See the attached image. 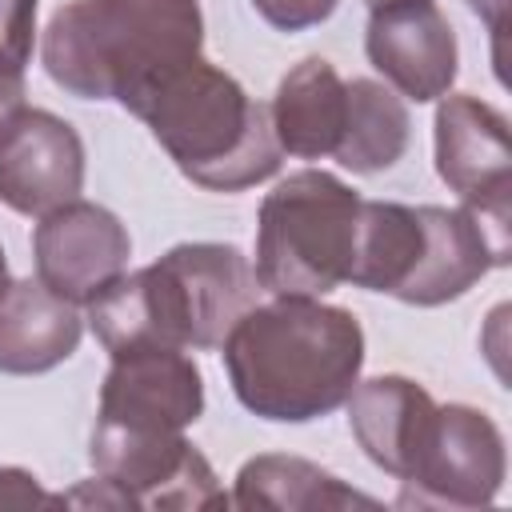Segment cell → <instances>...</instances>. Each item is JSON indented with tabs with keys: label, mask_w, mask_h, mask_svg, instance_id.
<instances>
[{
	"label": "cell",
	"mask_w": 512,
	"mask_h": 512,
	"mask_svg": "<svg viewBox=\"0 0 512 512\" xmlns=\"http://www.w3.org/2000/svg\"><path fill=\"white\" fill-rule=\"evenodd\" d=\"M220 348L236 400L276 424H308L336 412L364 368L360 320L320 296L252 304Z\"/></svg>",
	"instance_id": "obj_1"
},
{
	"label": "cell",
	"mask_w": 512,
	"mask_h": 512,
	"mask_svg": "<svg viewBox=\"0 0 512 512\" xmlns=\"http://www.w3.org/2000/svg\"><path fill=\"white\" fill-rule=\"evenodd\" d=\"M204 48L200 0H68L52 12L40 60L80 100H116L132 116Z\"/></svg>",
	"instance_id": "obj_2"
},
{
	"label": "cell",
	"mask_w": 512,
	"mask_h": 512,
	"mask_svg": "<svg viewBox=\"0 0 512 512\" xmlns=\"http://www.w3.org/2000/svg\"><path fill=\"white\" fill-rule=\"evenodd\" d=\"M256 272L232 244H176L156 264L116 276L88 308L96 340L112 352L132 344L220 348L232 324L256 304Z\"/></svg>",
	"instance_id": "obj_3"
},
{
	"label": "cell",
	"mask_w": 512,
	"mask_h": 512,
	"mask_svg": "<svg viewBox=\"0 0 512 512\" xmlns=\"http://www.w3.org/2000/svg\"><path fill=\"white\" fill-rule=\"evenodd\" d=\"M168 160L208 192H244L280 172V144L268 104L252 100L244 84L196 56L172 72L140 116Z\"/></svg>",
	"instance_id": "obj_4"
},
{
	"label": "cell",
	"mask_w": 512,
	"mask_h": 512,
	"mask_svg": "<svg viewBox=\"0 0 512 512\" xmlns=\"http://www.w3.org/2000/svg\"><path fill=\"white\" fill-rule=\"evenodd\" d=\"M364 196L324 168L284 176L256 216V284L272 296H324L348 284Z\"/></svg>",
	"instance_id": "obj_5"
},
{
	"label": "cell",
	"mask_w": 512,
	"mask_h": 512,
	"mask_svg": "<svg viewBox=\"0 0 512 512\" xmlns=\"http://www.w3.org/2000/svg\"><path fill=\"white\" fill-rule=\"evenodd\" d=\"M508 476L504 432L472 404H436L412 472L400 480V508H484Z\"/></svg>",
	"instance_id": "obj_6"
},
{
	"label": "cell",
	"mask_w": 512,
	"mask_h": 512,
	"mask_svg": "<svg viewBox=\"0 0 512 512\" xmlns=\"http://www.w3.org/2000/svg\"><path fill=\"white\" fill-rule=\"evenodd\" d=\"M92 472L112 484L124 508H224L208 456L184 432H112L92 424Z\"/></svg>",
	"instance_id": "obj_7"
},
{
	"label": "cell",
	"mask_w": 512,
	"mask_h": 512,
	"mask_svg": "<svg viewBox=\"0 0 512 512\" xmlns=\"http://www.w3.org/2000/svg\"><path fill=\"white\" fill-rule=\"evenodd\" d=\"M436 172L500 240H512L508 116L480 96L452 92L436 108Z\"/></svg>",
	"instance_id": "obj_8"
},
{
	"label": "cell",
	"mask_w": 512,
	"mask_h": 512,
	"mask_svg": "<svg viewBox=\"0 0 512 512\" xmlns=\"http://www.w3.org/2000/svg\"><path fill=\"white\" fill-rule=\"evenodd\" d=\"M204 412V376L184 348L132 344L112 352L100 384L96 428L112 432H184Z\"/></svg>",
	"instance_id": "obj_9"
},
{
	"label": "cell",
	"mask_w": 512,
	"mask_h": 512,
	"mask_svg": "<svg viewBox=\"0 0 512 512\" xmlns=\"http://www.w3.org/2000/svg\"><path fill=\"white\" fill-rule=\"evenodd\" d=\"M36 280L72 304H92L132 256V236L116 212L92 200H68L40 216L32 232Z\"/></svg>",
	"instance_id": "obj_10"
},
{
	"label": "cell",
	"mask_w": 512,
	"mask_h": 512,
	"mask_svg": "<svg viewBox=\"0 0 512 512\" xmlns=\"http://www.w3.org/2000/svg\"><path fill=\"white\" fill-rule=\"evenodd\" d=\"M364 52H368V64L384 76V84L416 104L448 96L460 68L456 32L436 0L372 4Z\"/></svg>",
	"instance_id": "obj_11"
},
{
	"label": "cell",
	"mask_w": 512,
	"mask_h": 512,
	"mask_svg": "<svg viewBox=\"0 0 512 512\" xmlns=\"http://www.w3.org/2000/svg\"><path fill=\"white\" fill-rule=\"evenodd\" d=\"M84 192V140L48 112L20 108L0 128V204L20 216H44Z\"/></svg>",
	"instance_id": "obj_12"
},
{
	"label": "cell",
	"mask_w": 512,
	"mask_h": 512,
	"mask_svg": "<svg viewBox=\"0 0 512 512\" xmlns=\"http://www.w3.org/2000/svg\"><path fill=\"white\" fill-rule=\"evenodd\" d=\"M348 424L364 456L388 476L404 480L416 464V452L436 416V400L424 384L408 376H372L356 380L348 392Z\"/></svg>",
	"instance_id": "obj_13"
},
{
	"label": "cell",
	"mask_w": 512,
	"mask_h": 512,
	"mask_svg": "<svg viewBox=\"0 0 512 512\" xmlns=\"http://www.w3.org/2000/svg\"><path fill=\"white\" fill-rule=\"evenodd\" d=\"M84 336L72 300L56 296L44 280H8L0 292V372L40 376L64 364Z\"/></svg>",
	"instance_id": "obj_14"
},
{
	"label": "cell",
	"mask_w": 512,
	"mask_h": 512,
	"mask_svg": "<svg viewBox=\"0 0 512 512\" xmlns=\"http://www.w3.org/2000/svg\"><path fill=\"white\" fill-rule=\"evenodd\" d=\"M280 152L300 160H324L336 152L348 120V80L324 60L308 56L284 72L268 104Z\"/></svg>",
	"instance_id": "obj_15"
},
{
	"label": "cell",
	"mask_w": 512,
	"mask_h": 512,
	"mask_svg": "<svg viewBox=\"0 0 512 512\" xmlns=\"http://www.w3.org/2000/svg\"><path fill=\"white\" fill-rule=\"evenodd\" d=\"M236 508H280V512H324V508H380L376 496L356 492L340 476L324 472L312 460L264 452L240 464L236 472Z\"/></svg>",
	"instance_id": "obj_16"
},
{
	"label": "cell",
	"mask_w": 512,
	"mask_h": 512,
	"mask_svg": "<svg viewBox=\"0 0 512 512\" xmlns=\"http://www.w3.org/2000/svg\"><path fill=\"white\" fill-rule=\"evenodd\" d=\"M408 136H412V120L400 92L368 76L348 80V120L332 152L340 168L356 176H376L408 152Z\"/></svg>",
	"instance_id": "obj_17"
},
{
	"label": "cell",
	"mask_w": 512,
	"mask_h": 512,
	"mask_svg": "<svg viewBox=\"0 0 512 512\" xmlns=\"http://www.w3.org/2000/svg\"><path fill=\"white\" fill-rule=\"evenodd\" d=\"M252 8L280 32H304L324 24L340 8V0H252Z\"/></svg>",
	"instance_id": "obj_18"
},
{
	"label": "cell",
	"mask_w": 512,
	"mask_h": 512,
	"mask_svg": "<svg viewBox=\"0 0 512 512\" xmlns=\"http://www.w3.org/2000/svg\"><path fill=\"white\" fill-rule=\"evenodd\" d=\"M36 4L40 0H0V48L16 60H32L36 40Z\"/></svg>",
	"instance_id": "obj_19"
},
{
	"label": "cell",
	"mask_w": 512,
	"mask_h": 512,
	"mask_svg": "<svg viewBox=\"0 0 512 512\" xmlns=\"http://www.w3.org/2000/svg\"><path fill=\"white\" fill-rule=\"evenodd\" d=\"M32 504H60V496L44 492L40 480L24 468H0V508H32Z\"/></svg>",
	"instance_id": "obj_20"
},
{
	"label": "cell",
	"mask_w": 512,
	"mask_h": 512,
	"mask_svg": "<svg viewBox=\"0 0 512 512\" xmlns=\"http://www.w3.org/2000/svg\"><path fill=\"white\" fill-rule=\"evenodd\" d=\"M24 72H28V64L0 48V128L24 108V92H28Z\"/></svg>",
	"instance_id": "obj_21"
},
{
	"label": "cell",
	"mask_w": 512,
	"mask_h": 512,
	"mask_svg": "<svg viewBox=\"0 0 512 512\" xmlns=\"http://www.w3.org/2000/svg\"><path fill=\"white\" fill-rule=\"evenodd\" d=\"M468 8H472L476 16H484V20L492 24V32H500V24H504V8H508V0H468Z\"/></svg>",
	"instance_id": "obj_22"
},
{
	"label": "cell",
	"mask_w": 512,
	"mask_h": 512,
	"mask_svg": "<svg viewBox=\"0 0 512 512\" xmlns=\"http://www.w3.org/2000/svg\"><path fill=\"white\" fill-rule=\"evenodd\" d=\"M12 276H8V260H4V248H0V292H4V284H8Z\"/></svg>",
	"instance_id": "obj_23"
},
{
	"label": "cell",
	"mask_w": 512,
	"mask_h": 512,
	"mask_svg": "<svg viewBox=\"0 0 512 512\" xmlns=\"http://www.w3.org/2000/svg\"><path fill=\"white\" fill-rule=\"evenodd\" d=\"M368 4H380V0H368Z\"/></svg>",
	"instance_id": "obj_24"
}]
</instances>
